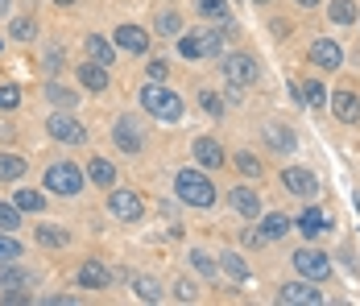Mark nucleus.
<instances>
[{"label":"nucleus","instance_id":"obj_16","mask_svg":"<svg viewBox=\"0 0 360 306\" xmlns=\"http://www.w3.org/2000/svg\"><path fill=\"white\" fill-rule=\"evenodd\" d=\"M195 158H199V166H207V170L224 166V149H219L212 136H199V141H195Z\"/></svg>","mask_w":360,"mask_h":306},{"label":"nucleus","instance_id":"obj_37","mask_svg":"<svg viewBox=\"0 0 360 306\" xmlns=\"http://www.w3.org/2000/svg\"><path fill=\"white\" fill-rule=\"evenodd\" d=\"M17 103H21V91H17L13 83H4V87H0V108L8 112V108H17Z\"/></svg>","mask_w":360,"mask_h":306},{"label":"nucleus","instance_id":"obj_40","mask_svg":"<svg viewBox=\"0 0 360 306\" xmlns=\"http://www.w3.org/2000/svg\"><path fill=\"white\" fill-rule=\"evenodd\" d=\"M199 13L203 17H224V0H199Z\"/></svg>","mask_w":360,"mask_h":306},{"label":"nucleus","instance_id":"obj_15","mask_svg":"<svg viewBox=\"0 0 360 306\" xmlns=\"http://www.w3.org/2000/svg\"><path fill=\"white\" fill-rule=\"evenodd\" d=\"M79 286H83V290H104V286H108V269H104L100 261H83V265H79Z\"/></svg>","mask_w":360,"mask_h":306},{"label":"nucleus","instance_id":"obj_39","mask_svg":"<svg viewBox=\"0 0 360 306\" xmlns=\"http://www.w3.org/2000/svg\"><path fill=\"white\" fill-rule=\"evenodd\" d=\"M191 265H195V269L203 273V277H212V273H216V265H212V261H207L203 253H191Z\"/></svg>","mask_w":360,"mask_h":306},{"label":"nucleus","instance_id":"obj_27","mask_svg":"<svg viewBox=\"0 0 360 306\" xmlns=\"http://www.w3.org/2000/svg\"><path fill=\"white\" fill-rule=\"evenodd\" d=\"M87 54H91L96 63H104V67L112 63V46H108V42H104L100 34H91V37H87Z\"/></svg>","mask_w":360,"mask_h":306},{"label":"nucleus","instance_id":"obj_43","mask_svg":"<svg viewBox=\"0 0 360 306\" xmlns=\"http://www.w3.org/2000/svg\"><path fill=\"white\" fill-rule=\"evenodd\" d=\"M0 302H25V294H21V290H0Z\"/></svg>","mask_w":360,"mask_h":306},{"label":"nucleus","instance_id":"obj_41","mask_svg":"<svg viewBox=\"0 0 360 306\" xmlns=\"http://www.w3.org/2000/svg\"><path fill=\"white\" fill-rule=\"evenodd\" d=\"M199 100H203V108H207L212 116H219V112H224V103H219V96H212V91H203Z\"/></svg>","mask_w":360,"mask_h":306},{"label":"nucleus","instance_id":"obj_19","mask_svg":"<svg viewBox=\"0 0 360 306\" xmlns=\"http://www.w3.org/2000/svg\"><path fill=\"white\" fill-rule=\"evenodd\" d=\"M112 136H116V145H120L124 153H137V149H141V133L133 129V120H116Z\"/></svg>","mask_w":360,"mask_h":306},{"label":"nucleus","instance_id":"obj_38","mask_svg":"<svg viewBox=\"0 0 360 306\" xmlns=\"http://www.w3.org/2000/svg\"><path fill=\"white\" fill-rule=\"evenodd\" d=\"M174 294H179V302H195V298H199V290H195L186 277H182V281H174Z\"/></svg>","mask_w":360,"mask_h":306},{"label":"nucleus","instance_id":"obj_25","mask_svg":"<svg viewBox=\"0 0 360 306\" xmlns=\"http://www.w3.org/2000/svg\"><path fill=\"white\" fill-rule=\"evenodd\" d=\"M219 269L228 273V277H236V281H249V265L236 257V253H224V261H219Z\"/></svg>","mask_w":360,"mask_h":306},{"label":"nucleus","instance_id":"obj_34","mask_svg":"<svg viewBox=\"0 0 360 306\" xmlns=\"http://www.w3.org/2000/svg\"><path fill=\"white\" fill-rule=\"evenodd\" d=\"M34 34H37L34 17H17V21H13V37H17V42H30Z\"/></svg>","mask_w":360,"mask_h":306},{"label":"nucleus","instance_id":"obj_33","mask_svg":"<svg viewBox=\"0 0 360 306\" xmlns=\"http://www.w3.org/2000/svg\"><path fill=\"white\" fill-rule=\"evenodd\" d=\"M302 100L311 103V108H323V103H327L323 83H302Z\"/></svg>","mask_w":360,"mask_h":306},{"label":"nucleus","instance_id":"obj_20","mask_svg":"<svg viewBox=\"0 0 360 306\" xmlns=\"http://www.w3.org/2000/svg\"><path fill=\"white\" fill-rule=\"evenodd\" d=\"M327 17H331V25H352L356 21V0H331Z\"/></svg>","mask_w":360,"mask_h":306},{"label":"nucleus","instance_id":"obj_22","mask_svg":"<svg viewBox=\"0 0 360 306\" xmlns=\"http://www.w3.org/2000/svg\"><path fill=\"white\" fill-rule=\"evenodd\" d=\"M21 174H25V158L0 153V182H13V178H21Z\"/></svg>","mask_w":360,"mask_h":306},{"label":"nucleus","instance_id":"obj_1","mask_svg":"<svg viewBox=\"0 0 360 306\" xmlns=\"http://www.w3.org/2000/svg\"><path fill=\"white\" fill-rule=\"evenodd\" d=\"M174 191H179V199L186 207H212L216 203V186H212V178L199 174V170H179Z\"/></svg>","mask_w":360,"mask_h":306},{"label":"nucleus","instance_id":"obj_18","mask_svg":"<svg viewBox=\"0 0 360 306\" xmlns=\"http://www.w3.org/2000/svg\"><path fill=\"white\" fill-rule=\"evenodd\" d=\"M232 207H236L245 219H257V215H261V199H257V191H249V186H236V191H232Z\"/></svg>","mask_w":360,"mask_h":306},{"label":"nucleus","instance_id":"obj_24","mask_svg":"<svg viewBox=\"0 0 360 306\" xmlns=\"http://www.w3.org/2000/svg\"><path fill=\"white\" fill-rule=\"evenodd\" d=\"M323 228H327L323 211H315V207H311V211H302V215H298V232H307V236H319Z\"/></svg>","mask_w":360,"mask_h":306},{"label":"nucleus","instance_id":"obj_17","mask_svg":"<svg viewBox=\"0 0 360 306\" xmlns=\"http://www.w3.org/2000/svg\"><path fill=\"white\" fill-rule=\"evenodd\" d=\"M265 145H274L278 153H294V145H298V136L290 133L286 125H265Z\"/></svg>","mask_w":360,"mask_h":306},{"label":"nucleus","instance_id":"obj_45","mask_svg":"<svg viewBox=\"0 0 360 306\" xmlns=\"http://www.w3.org/2000/svg\"><path fill=\"white\" fill-rule=\"evenodd\" d=\"M298 4H302V8H315V4H319V0H298Z\"/></svg>","mask_w":360,"mask_h":306},{"label":"nucleus","instance_id":"obj_7","mask_svg":"<svg viewBox=\"0 0 360 306\" xmlns=\"http://www.w3.org/2000/svg\"><path fill=\"white\" fill-rule=\"evenodd\" d=\"M278 302L282 306H319L323 302V294H319L311 281H290V286L278 290Z\"/></svg>","mask_w":360,"mask_h":306},{"label":"nucleus","instance_id":"obj_3","mask_svg":"<svg viewBox=\"0 0 360 306\" xmlns=\"http://www.w3.org/2000/svg\"><path fill=\"white\" fill-rule=\"evenodd\" d=\"M46 191H54V195H63V199L79 195V191H83V170L71 166V162L50 166V170H46Z\"/></svg>","mask_w":360,"mask_h":306},{"label":"nucleus","instance_id":"obj_12","mask_svg":"<svg viewBox=\"0 0 360 306\" xmlns=\"http://www.w3.org/2000/svg\"><path fill=\"white\" fill-rule=\"evenodd\" d=\"M331 112H335L344 125H356L360 120V96L356 91H335V96H331Z\"/></svg>","mask_w":360,"mask_h":306},{"label":"nucleus","instance_id":"obj_29","mask_svg":"<svg viewBox=\"0 0 360 306\" xmlns=\"http://www.w3.org/2000/svg\"><path fill=\"white\" fill-rule=\"evenodd\" d=\"M46 96L58 103V108H75V103H79V91H67L63 83H50V87H46Z\"/></svg>","mask_w":360,"mask_h":306},{"label":"nucleus","instance_id":"obj_10","mask_svg":"<svg viewBox=\"0 0 360 306\" xmlns=\"http://www.w3.org/2000/svg\"><path fill=\"white\" fill-rule=\"evenodd\" d=\"M46 129H50L54 141H67V145H83V141H87V129H83L75 116H63V112H58V116H50V125H46Z\"/></svg>","mask_w":360,"mask_h":306},{"label":"nucleus","instance_id":"obj_13","mask_svg":"<svg viewBox=\"0 0 360 306\" xmlns=\"http://www.w3.org/2000/svg\"><path fill=\"white\" fill-rule=\"evenodd\" d=\"M116 46L129 50V54H145V50H149V34L137 30V25H120V30H116Z\"/></svg>","mask_w":360,"mask_h":306},{"label":"nucleus","instance_id":"obj_28","mask_svg":"<svg viewBox=\"0 0 360 306\" xmlns=\"http://www.w3.org/2000/svg\"><path fill=\"white\" fill-rule=\"evenodd\" d=\"M37 240H41L46 248H63V244H67V232L54 228V224H41V228H37Z\"/></svg>","mask_w":360,"mask_h":306},{"label":"nucleus","instance_id":"obj_31","mask_svg":"<svg viewBox=\"0 0 360 306\" xmlns=\"http://www.w3.org/2000/svg\"><path fill=\"white\" fill-rule=\"evenodd\" d=\"M158 34H162V37H179L182 34L179 13H162V17H158Z\"/></svg>","mask_w":360,"mask_h":306},{"label":"nucleus","instance_id":"obj_30","mask_svg":"<svg viewBox=\"0 0 360 306\" xmlns=\"http://www.w3.org/2000/svg\"><path fill=\"white\" fill-rule=\"evenodd\" d=\"M13 228H21V207L0 203V232H13Z\"/></svg>","mask_w":360,"mask_h":306},{"label":"nucleus","instance_id":"obj_26","mask_svg":"<svg viewBox=\"0 0 360 306\" xmlns=\"http://www.w3.org/2000/svg\"><path fill=\"white\" fill-rule=\"evenodd\" d=\"M133 290H137V298H141V302H162V286H158L153 277H137V281H133Z\"/></svg>","mask_w":360,"mask_h":306},{"label":"nucleus","instance_id":"obj_36","mask_svg":"<svg viewBox=\"0 0 360 306\" xmlns=\"http://www.w3.org/2000/svg\"><path fill=\"white\" fill-rule=\"evenodd\" d=\"M236 166H240V174H249V178H257V174L265 170V166H261L252 153H236Z\"/></svg>","mask_w":360,"mask_h":306},{"label":"nucleus","instance_id":"obj_9","mask_svg":"<svg viewBox=\"0 0 360 306\" xmlns=\"http://www.w3.org/2000/svg\"><path fill=\"white\" fill-rule=\"evenodd\" d=\"M282 182H286L290 195H302V199H315V195H319V178H315L311 170H302V166L282 170Z\"/></svg>","mask_w":360,"mask_h":306},{"label":"nucleus","instance_id":"obj_2","mask_svg":"<svg viewBox=\"0 0 360 306\" xmlns=\"http://www.w3.org/2000/svg\"><path fill=\"white\" fill-rule=\"evenodd\" d=\"M141 103L149 116H158V120H166V125H174V120H182V100L174 96V91H166L158 79L149 83V87H141Z\"/></svg>","mask_w":360,"mask_h":306},{"label":"nucleus","instance_id":"obj_11","mask_svg":"<svg viewBox=\"0 0 360 306\" xmlns=\"http://www.w3.org/2000/svg\"><path fill=\"white\" fill-rule=\"evenodd\" d=\"M311 63H315V67L335 70L340 63H344V50H340L335 42H327V37H319V42H311Z\"/></svg>","mask_w":360,"mask_h":306},{"label":"nucleus","instance_id":"obj_5","mask_svg":"<svg viewBox=\"0 0 360 306\" xmlns=\"http://www.w3.org/2000/svg\"><path fill=\"white\" fill-rule=\"evenodd\" d=\"M224 79L232 87H252L261 79V67H257V58H249V54H232V58H224Z\"/></svg>","mask_w":360,"mask_h":306},{"label":"nucleus","instance_id":"obj_23","mask_svg":"<svg viewBox=\"0 0 360 306\" xmlns=\"http://www.w3.org/2000/svg\"><path fill=\"white\" fill-rule=\"evenodd\" d=\"M87 178H91V182H100V186H112V182H116V170H112V162H104V158H91Z\"/></svg>","mask_w":360,"mask_h":306},{"label":"nucleus","instance_id":"obj_35","mask_svg":"<svg viewBox=\"0 0 360 306\" xmlns=\"http://www.w3.org/2000/svg\"><path fill=\"white\" fill-rule=\"evenodd\" d=\"M17 257H21V244L8 232H0V261H17Z\"/></svg>","mask_w":360,"mask_h":306},{"label":"nucleus","instance_id":"obj_4","mask_svg":"<svg viewBox=\"0 0 360 306\" xmlns=\"http://www.w3.org/2000/svg\"><path fill=\"white\" fill-rule=\"evenodd\" d=\"M219 46H224V34H219V30H203V34H191V37L179 42L182 58H195V63H199V58H216Z\"/></svg>","mask_w":360,"mask_h":306},{"label":"nucleus","instance_id":"obj_14","mask_svg":"<svg viewBox=\"0 0 360 306\" xmlns=\"http://www.w3.org/2000/svg\"><path fill=\"white\" fill-rule=\"evenodd\" d=\"M79 83L87 91H108V67L104 63H83L79 67Z\"/></svg>","mask_w":360,"mask_h":306},{"label":"nucleus","instance_id":"obj_42","mask_svg":"<svg viewBox=\"0 0 360 306\" xmlns=\"http://www.w3.org/2000/svg\"><path fill=\"white\" fill-rule=\"evenodd\" d=\"M149 79H158V83L166 79V63H162V58H153V63H149Z\"/></svg>","mask_w":360,"mask_h":306},{"label":"nucleus","instance_id":"obj_8","mask_svg":"<svg viewBox=\"0 0 360 306\" xmlns=\"http://www.w3.org/2000/svg\"><path fill=\"white\" fill-rule=\"evenodd\" d=\"M112 215L116 219H124V224H137L141 219V211H145V203H141V195L137 191H112Z\"/></svg>","mask_w":360,"mask_h":306},{"label":"nucleus","instance_id":"obj_32","mask_svg":"<svg viewBox=\"0 0 360 306\" xmlns=\"http://www.w3.org/2000/svg\"><path fill=\"white\" fill-rule=\"evenodd\" d=\"M17 207H21V211H41V207H46V199H41V195H37V191H17Z\"/></svg>","mask_w":360,"mask_h":306},{"label":"nucleus","instance_id":"obj_46","mask_svg":"<svg viewBox=\"0 0 360 306\" xmlns=\"http://www.w3.org/2000/svg\"><path fill=\"white\" fill-rule=\"evenodd\" d=\"M4 13H8V0H0V17H4Z\"/></svg>","mask_w":360,"mask_h":306},{"label":"nucleus","instance_id":"obj_44","mask_svg":"<svg viewBox=\"0 0 360 306\" xmlns=\"http://www.w3.org/2000/svg\"><path fill=\"white\" fill-rule=\"evenodd\" d=\"M46 302L50 306H75L79 298H75V294H54V298H46Z\"/></svg>","mask_w":360,"mask_h":306},{"label":"nucleus","instance_id":"obj_6","mask_svg":"<svg viewBox=\"0 0 360 306\" xmlns=\"http://www.w3.org/2000/svg\"><path fill=\"white\" fill-rule=\"evenodd\" d=\"M290 261H294V269L302 273V277H311V281H319V277H327V273H331V257H327V253H319V248H298Z\"/></svg>","mask_w":360,"mask_h":306},{"label":"nucleus","instance_id":"obj_48","mask_svg":"<svg viewBox=\"0 0 360 306\" xmlns=\"http://www.w3.org/2000/svg\"><path fill=\"white\" fill-rule=\"evenodd\" d=\"M257 4H265V0H257Z\"/></svg>","mask_w":360,"mask_h":306},{"label":"nucleus","instance_id":"obj_21","mask_svg":"<svg viewBox=\"0 0 360 306\" xmlns=\"http://www.w3.org/2000/svg\"><path fill=\"white\" fill-rule=\"evenodd\" d=\"M286 232H290V219L282 215V211H269V215H265V224H261V236H265V240H282Z\"/></svg>","mask_w":360,"mask_h":306},{"label":"nucleus","instance_id":"obj_47","mask_svg":"<svg viewBox=\"0 0 360 306\" xmlns=\"http://www.w3.org/2000/svg\"><path fill=\"white\" fill-rule=\"evenodd\" d=\"M58 4H75V0H58Z\"/></svg>","mask_w":360,"mask_h":306}]
</instances>
